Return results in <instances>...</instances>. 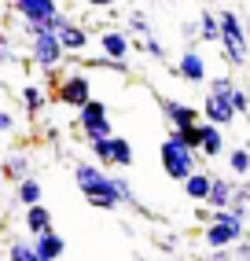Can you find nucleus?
<instances>
[{
	"label": "nucleus",
	"instance_id": "15",
	"mask_svg": "<svg viewBox=\"0 0 250 261\" xmlns=\"http://www.w3.org/2000/svg\"><path fill=\"white\" fill-rule=\"evenodd\" d=\"M33 250H37V257H48V261H59L63 250H66V239L56 232V228H48L41 236H33Z\"/></svg>",
	"mask_w": 250,
	"mask_h": 261
},
{
	"label": "nucleus",
	"instance_id": "10",
	"mask_svg": "<svg viewBox=\"0 0 250 261\" xmlns=\"http://www.w3.org/2000/svg\"><path fill=\"white\" fill-rule=\"evenodd\" d=\"M11 8H15V15H19L26 26H48L59 15L56 0H11Z\"/></svg>",
	"mask_w": 250,
	"mask_h": 261
},
{
	"label": "nucleus",
	"instance_id": "24",
	"mask_svg": "<svg viewBox=\"0 0 250 261\" xmlns=\"http://www.w3.org/2000/svg\"><path fill=\"white\" fill-rule=\"evenodd\" d=\"M44 103H48L44 89H41V85H30V81H26V89H22V107H26L30 114H41Z\"/></svg>",
	"mask_w": 250,
	"mask_h": 261
},
{
	"label": "nucleus",
	"instance_id": "11",
	"mask_svg": "<svg viewBox=\"0 0 250 261\" xmlns=\"http://www.w3.org/2000/svg\"><path fill=\"white\" fill-rule=\"evenodd\" d=\"M232 96V92H228ZM228 96H217V92H206V99H203V121H210V125H232L239 114H236V107H232V99Z\"/></svg>",
	"mask_w": 250,
	"mask_h": 261
},
{
	"label": "nucleus",
	"instance_id": "22",
	"mask_svg": "<svg viewBox=\"0 0 250 261\" xmlns=\"http://www.w3.org/2000/svg\"><path fill=\"white\" fill-rule=\"evenodd\" d=\"M4 177H8V180H15V184H19L22 177H30V159H26L22 151H15L11 159L4 162Z\"/></svg>",
	"mask_w": 250,
	"mask_h": 261
},
{
	"label": "nucleus",
	"instance_id": "16",
	"mask_svg": "<svg viewBox=\"0 0 250 261\" xmlns=\"http://www.w3.org/2000/svg\"><path fill=\"white\" fill-rule=\"evenodd\" d=\"M236 180L232 177H213V188H210V199H206V206L210 210H228L232 206V199H236Z\"/></svg>",
	"mask_w": 250,
	"mask_h": 261
},
{
	"label": "nucleus",
	"instance_id": "4",
	"mask_svg": "<svg viewBox=\"0 0 250 261\" xmlns=\"http://www.w3.org/2000/svg\"><path fill=\"white\" fill-rule=\"evenodd\" d=\"M199 159H203V154H199V151H191V147H184L173 133L162 140V147H158V162H162V173H166L169 180H177V184H184L195 169H203Z\"/></svg>",
	"mask_w": 250,
	"mask_h": 261
},
{
	"label": "nucleus",
	"instance_id": "23",
	"mask_svg": "<svg viewBox=\"0 0 250 261\" xmlns=\"http://www.w3.org/2000/svg\"><path fill=\"white\" fill-rule=\"evenodd\" d=\"M228 169H232V177H250V147H232Z\"/></svg>",
	"mask_w": 250,
	"mask_h": 261
},
{
	"label": "nucleus",
	"instance_id": "37",
	"mask_svg": "<svg viewBox=\"0 0 250 261\" xmlns=\"http://www.w3.org/2000/svg\"><path fill=\"white\" fill-rule=\"evenodd\" d=\"M246 41H250V22H246Z\"/></svg>",
	"mask_w": 250,
	"mask_h": 261
},
{
	"label": "nucleus",
	"instance_id": "32",
	"mask_svg": "<svg viewBox=\"0 0 250 261\" xmlns=\"http://www.w3.org/2000/svg\"><path fill=\"white\" fill-rule=\"evenodd\" d=\"M15 133V114L0 107V136H11Z\"/></svg>",
	"mask_w": 250,
	"mask_h": 261
},
{
	"label": "nucleus",
	"instance_id": "18",
	"mask_svg": "<svg viewBox=\"0 0 250 261\" xmlns=\"http://www.w3.org/2000/svg\"><path fill=\"white\" fill-rule=\"evenodd\" d=\"M59 41L66 48V56H81V51L88 48V30L78 26V22H70L66 30H59Z\"/></svg>",
	"mask_w": 250,
	"mask_h": 261
},
{
	"label": "nucleus",
	"instance_id": "12",
	"mask_svg": "<svg viewBox=\"0 0 250 261\" xmlns=\"http://www.w3.org/2000/svg\"><path fill=\"white\" fill-rule=\"evenodd\" d=\"M177 77H184L188 85H206L210 81V74H206V59H203V51H195V48H188L181 59H177V70H173Z\"/></svg>",
	"mask_w": 250,
	"mask_h": 261
},
{
	"label": "nucleus",
	"instance_id": "29",
	"mask_svg": "<svg viewBox=\"0 0 250 261\" xmlns=\"http://www.w3.org/2000/svg\"><path fill=\"white\" fill-rule=\"evenodd\" d=\"M232 89H236V81H232L228 74H221V77H210V89H206V92H217V96H228Z\"/></svg>",
	"mask_w": 250,
	"mask_h": 261
},
{
	"label": "nucleus",
	"instance_id": "42",
	"mask_svg": "<svg viewBox=\"0 0 250 261\" xmlns=\"http://www.w3.org/2000/svg\"><path fill=\"white\" fill-rule=\"evenodd\" d=\"M246 243H250V239H246Z\"/></svg>",
	"mask_w": 250,
	"mask_h": 261
},
{
	"label": "nucleus",
	"instance_id": "35",
	"mask_svg": "<svg viewBox=\"0 0 250 261\" xmlns=\"http://www.w3.org/2000/svg\"><path fill=\"white\" fill-rule=\"evenodd\" d=\"M243 89H246V92H250V63H246V85H243Z\"/></svg>",
	"mask_w": 250,
	"mask_h": 261
},
{
	"label": "nucleus",
	"instance_id": "5",
	"mask_svg": "<svg viewBox=\"0 0 250 261\" xmlns=\"http://www.w3.org/2000/svg\"><path fill=\"white\" fill-rule=\"evenodd\" d=\"M30 59L37 63L44 74H56L59 66L66 63V48H63V41H59V33L41 30L37 37H30Z\"/></svg>",
	"mask_w": 250,
	"mask_h": 261
},
{
	"label": "nucleus",
	"instance_id": "14",
	"mask_svg": "<svg viewBox=\"0 0 250 261\" xmlns=\"http://www.w3.org/2000/svg\"><path fill=\"white\" fill-rule=\"evenodd\" d=\"M210 188H213V173H210V169H195L191 177L184 180V195H188L191 202L206 206V199H210Z\"/></svg>",
	"mask_w": 250,
	"mask_h": 261
},
{
	"label": "nucleus",
	"instance_id": "38",
	"mask_svg": "<svg viewBox=\"0 0 250 261\" xmlns=\"http://www.w3.org/2000/svg\"><path fill=\"white\" fill-rule=\"evenodd\" d=\"M246 202H250V184H246Z\"/></svg>",
	"mask_w": 250,
	"mask_h": 261
},
{
	"label": "nucleus",
	"instance_id": "17",
	"mask_svg": "<svg viewBox=\"0 0 250 261\" xmlns=\"http://www.w3.org/2000/svg\"><path fill=\"white\" fill-rule=\"evenodd\" d=\"M199 133H203V144H199L203 159H217V154H224V133H221V125L199 121Z\"/></svg>",
	"mask_w": 250,
	"mask_h": 261
},
{
	"label": "nucleus",
	"instance_id": "13",
	"mask_svg": "<svg viewBox=\"0 0 250 261\" xmlns=\"http://www.w3.org/2000/svg\"><path fill=\"white\" fill-rule=\"evenodd\" d=\"M99 48H103V59H111V63H125V56H129V37H125V30H103V37H99Z\"/></svg>",
	"mask_w": 250,
	"mask_h": 261
},
{
	"label": "nucleus",
	"instance_id": "36",
	"mask_svg": "<svg viewBox=\"0 0 250 261\" xmlns=\"http://www.w3.org/2000/svg\"><path fill=\"white\" fill-rule=\"evenodd\" d=\"M8 184V177H4V166H0V188H4Z\"/></svg>",
	"mask_w": 250,
	"mask_h": 261
},
{
	"label": "nucleus",
	"instance_id": "3",
	"mask_svg": "<svg viewBox=\"0 0 250 261\" xmlns=\"http://www.w3.org/2000/svg\"><path fill=\"white\" fill-rule=\"evenodd\" d=\"M246 239V221H239L232 210H213V217L203 224V247L206 250H232Z\"/></svg>",
	"mask_w": 250,
	"mask_h": 261
},
{
	"label": "nucleus",
	"instance_id": "7",
	"mask_svg": "<svg viewBox=\"0 0 250 261\" xmlns=\"http://www.w3.org/2000/svg\"><path fill=\"white\" fill-rule=\"evenodd\" d=\"M88 151H92V159L107 169V166H114V169H129L133 166V144L125 140V136H107V140H92L88 144Z\"/></svg>",
	"mask_w": 250,
	"mask_h": 261
},
{
	"label": "nucleus",
	"instance_id": "26",
	"mask_svg": "<svg viewBox=\"0 0 250 261\" xmlns=\"http://www.w3.org/2000/svg\"><path fill=\"white\" fill-rule=\"evenodd\" d=\"M129 30L136 33L140 41H147V37H155V30H151V19L144 11H129Z\"/></svg>",
	"mask_w": 250,
	"mask_h": 261
},
{
	"label": "nucleus",
	"instance_id": "20",
	"mask_svg": "<svg viewBox=\"0 0 250 261\" xmlns=\"http://www.w3.org/2000/svg\"><path fill=\"white\" fill-rule=\"evenodd\" d=\"M15 195H19V206H37L41 202V180L30 173V177H22L15 184Z\"/></svg>",
	"mask_w": 250,
	"mask_h": 261
},
{
	"label": "nucleus",
	"instance_id": "8",
	"mask_svg": "<svg viewBox=\"0 0 250 261\" xmlns=\"http://www.w3.org/2000/svg\"><path fill=\"white\" fill-rule=\"evenodd\" d=\"M63 107H74V111H81L88 99H92V81H88L85 74H70V77H63L59 81V89L52 92Z\"/></svg>",
	"mask_w": 250,
	"mask_h": 261
},
{
	"label": "nucleus",
	"instance_id": "21",
	"mask_svg": "<svg viewBox=\"0 0 250 261\" xmlns=\"http://www.w3.org/2000/svg\"><path fill=\"white\" fill-rule=\"evenodd\" d=\"M195 22H199V37H203V41H210V44L221 41V19H217L213 11H203Z\"/></svg>",
	"mask_w": 250,
	"mask_h": 261
},
{
	"label": "nucleus",
	"instance_id": "34",
	"mask_svg": "<svg viewBox=\"0 0 250 261\" xmlns=\"http://www.w3.org/2000/svg\"><path fill=\"white\" fill-rule=\"evenodd\" d=\"M85 4H88V8H111L114 0H85Z\"/></svg>",
	"mask_w": 250,
	"mask_h": 261
},
{
	"label": "nucleus",
	"instance_id": "31",
	"mask_svg": "<svg viewBox=\"0 0 250 261\" xmlns=\"http://www.w3.org/2000/svg\"><path fill=\"white\" fill-rule=\"evenodd\" d=\"M140 48H144V51H147V56H151V59H166V48H162V44H158L155 37H147V41H140Z\"/></svg>",
	"mask_w": 250,
	"mask_h": 261
},
{
	"label": "nucleus",
	"instance_id": "27",
	"mask_svg": "<svg viewBox=\"0 0 250 261\" xmlns=\"http://www.w3.org/2000/svg\"><path fill=\"white\" fill-rule=\"evenodd\" d=\"M177 140H181L184 147H191V151H199V144H203V133H199V125H191V129H181V133H173Z\"/></svg>",
	"mask_w": 250,
	"mask_h": 261
},
{
	"label": "nucleus",
	"instance_id": "40",
	"mask_svg": "<svg viewBox=\"0 0 250 261\" xmlns=\"http://www.w3.org/2000/svg\"><path fill=\"white\" fill-rule=\"evenodd\" d=\"M136 261H147V257H136Z\"/></svg>",
	"mask_w": 250,
	"mask_h": 261
},
{
	"label": "nucleus",
	"instance_id": "6",
	"mask_svg": "<svg viewBox=\"0 0 250 261\" xmlns=\"http://www.w3.org/2000/svg\"><path fill=\"white\" fill-rule=\"evenodd\" d=\"M78 129H81V136L88 144L114 136V121H111V114H107V103L103 99H88L85 107L78 111Z\"/></svg>",
	"mask_w": 250,
	"mask_h": 261
},
{
	"label": "nucleus",
	"instance_id": "28",
	"mask_svg": "<svg viewBox=\"0 0 250 261\" xmlns=\"http://www.w3.org/2000/svg\"><path fill=\"white\" fill-rule=\"evenodd\" d=\"M228 99H232V107H236V114H250V92H246V89H239V85H236Z\"/></svg>",
	"mask_w": 250,
	"mask_h": 261
},
{
	"label": "nucleus",
	"instance_id": "39",
	"mask_svg": "<svg viewBox=\"0 0 250 261\" xmlns=\"http://www.w3.org/2000/svg\"><path fill=\"white\" fill-rule=\"evenodd\" d=\"M0 92H4V77H0Z\"/></svg>",
	"mask_w": 250,
	"mask_h": 261
},
{
	"label": "nucleus",
	"instance_id": "9",
	"mask_svg": "<svg viewBox=\"0 0 250 261\" xmlns=\"http://www.w3.org/2000/svg\"><path fill=\"white\" fill-rule=\"evenodd\" d=\"M158 107H162V118L169 121V133H181V129H191L203 121V111L188 107L181 99H169V96H158Z\"/></svg>",
	"mask_w": 250,
	"mask_h": 261
},
{
	"label": "nucleus",
	"instance_id": "19",
	"mask_svg": "<svg viewBox=\"0 0 250 261\" xmlns=\"http://www.w3.org/2000/svg\"><path fill=\"white\" fill-rule=\"evenodd\" d=\"M48 228H56L52 224V214H48V206H26V236L33 239V236H41V232H48Z\"/></svg>",
	"mask_w": 250,
	"mask_h": 261
},
{
	"label": "nucleus",
	"instance_id": "41",
	"mask_svg": "<svg viewBox=\"0 0 250 261\" xmlns=\"http://www.w3.org/2000/svg\"><path fill=\"white\" fill-rule=\"evenodd\" d=\"M41 261H48V257H41Z\"/></svg>",
	"mask_w": 250,
	"mask_h": 261
},
{
	"label": "nucleus",
	"instance_id": "33",
	"mask_svg": "<svg viewBox=\"0 0 250 261\" xmlns=\"http://www.w3.org/2000/svg\"><path fill=\"white\" fill-rule=\"evenodd\" d=\"M203 261H236V250H206Z\"/></svg>",
	"mask_w": 250,
	"mask_h": 261
},
{
	"label": "nucleus",
	"instance_id": "1",
	"mask_svg": "<svg viewBox=\"0 0 250 261\" xmlns=\"http://www.w3.org/2000/svg\"><path fill=\"white\" fill-rule=\"evenodd\" d=\"M74 184L92 210H118V206H125L121 191H118V177L111 169H103L99 162H74Z\"/></svg>",
	"mask_w": 250,
	"mask_h": 261
},
{
	"label": "nucleus",
	"instance_id": "2",
	"mask_svg": "<svg viewBox=\"0 0 250 261\" xmlns=\"http://www.w3.org/2000/svg\"><path fill=\"white\" fill-rule=\"evenodd\" d=\"M217 19H221V51H224V63L232 66V70H246V63H250V41H246V22L239 19L236 11H217Z\"/></svg>",
	"mask_w": 250,
	"mask_h": 261
},
{
	"label": "nucleus",
	"instance_id": "30",
	"mask_svg": "<svg viewBox=\"0 0 250 261\" xmlns=\"http://www.w3.org/2000/svg\"><path fill=\"white\" fill-rule=\"evenodd\" d=\"M8 63H15V48L8 41V33H0V66H8Z\"/></svg>",
	"mask_w": 250,
	"mask_h": 261
},
{
	"label": "nucleus",
	"instance_id": "25",
	"mask_svg": "<svg viewBox=\"0 0 250 261\" xmlns=\"http://www.w3.org/2000/svg\"><path fill=\"white\" fill-rule=\"evenodd\" d=\"M8 261H41L37 250H33V239H11L8 247Z\"/></svg>",
	"mask_w": 250,
	"mask_h": 261
}]
</instances>
